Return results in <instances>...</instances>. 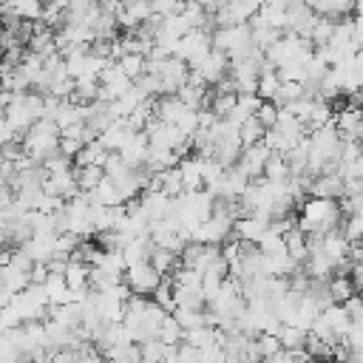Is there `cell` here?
Listing matches in <instances>:
<instances>
[{
  "label": "cell",
  "instance_id": "6da1fadb",
  "mask_svg": "<svg viewBox=\"0 0 363 363\" xmlns=\"http://www.w3.org/2000/svg\"><path fill=\"white\" fill-rule=\"evenodd\" d=\"M343 224V213L340 204L332 199H318L309 196L301 204V216H298V230L306 235H326L332 230H337Z\"/></svg>",
  "mask_w": 363,
  "mask_h": 363
},
{
  "label": "cell",
  "instance_id": "7a4b0ae2",
  "mask_svg": "<svg viewBox=\"0 0 363 363\" xmlns=\"http://www.w3.org/2000/svg\"><path fill=\"white\" fill-rule=\"evenodd\" d=\"M60 128H57V122L54 119H40V122H34V128L20 139V147H23V153L31 159V162H37V164H43V162H48L51 156H57L60 153Z\"/></svg>",
  "mask_w": 363,
  "mask_h": 363
},
{
  "label": "cell",
  "instance_id": "3957f363",
  "mask_svg": "<svg viewBox=\"0 0 363 363\" xmlns=\"http://www.w3.org/2000/svg\"><path fill=\"white\" fill-rule=\"evenodd\" d=\"M43 119V96L40 94H34V91H28V94H17V96H11L9 99V105H6V125L23 139L31 128H34V122H40Z\"/></svg>",
  "mask_w": 363,
  "mask_h": 363
},
{
  "label": "cell",
  "instance_id": "277c9868",
  "mask_svg": "<svg viewBox=\"0 0 363 363\" xmlns=\"http://www.w3.org/2000/svg\"><path fill=\"white\" fill-rule=\"evenodd\" d=\"M210 51H213V31H207V28H196V31H187V34L176 43L173 57L184 60L187 65H196V62L204 60Z\"/></svg>",
  "mask_w": 363,
  "mask_h": 363
},
{
  "label": "cell",
  "instance_id": "5b68a950",
  "mask_svg": "<svg viewBox=\"0 0 363 363\" xmlns=\"http://www.w3.org/2000/svg\"><path fill=\"white\" fill-rule=\"evenodd\" d=\"M125 286L130 289V295H136V298H153V292L162 286V281H164V275H159L156 269H153V264L147 261V264H136V267H128L125 269Z\"/></svg>",
  "mask_w": 363,
  "mask_h": 363
},
{
  "label": "cell",
  "instance_id": "8992f818",
  "mask_svg": "<svg viewBox=\"0 0 363 363\" xmlns=\"http://www.w3.org/2000/svg\"><path fill=\"white\" fill-rule=\"evenodd\" d=\"M233 235V221L224 216H210L207 221H201L193 233H190V244H204V247H221L227 244V238Z\"/></svg>",
  "mask_w": 363,
  "mask_h": 363
},
{
  "label": "cell",
  "instance_id": "52a82bcc",
  "mask_svg": "<svg viewBox=\"0 0 363 363\" xmlns=\"http://www.w3.org/2000/svg\"><path fill=\"white\" fill-rule=\"evenodd\" d=\"M190 71L204 82V85H221L230 74V57L221 51H210L204 60H199L196 65H190Z\"/></svg>",
  "mask_w": 363,
  "mask_h": 363
},
{
  "label": "cell",
  "instance_id": "ba28073f",
  "mask_svg": "<svg viewBox=\"0 0 363 363\" xmlns=\"http://www.w3.org/2000/svg\"><path fill=\"white\" fill-rule=\"evenodd\" d=\"M269 156H272V150H269L264 142H258V145H250V147H244V150H241V159H238V170H241V173H244L250 182H255V179H264V167H267Z\"/></svg>",
  "mask_w": 363,
  "mask_h": 363
},
{
  "label": "cell",
  "instance_id": "9c48e42d",
  "mask_svg": "<svg viewBox=\"0 0 363 363\" xmlns=\"http://www.w3.org/2000/svg\"><path fill=\"white\" fill-rule=\"evenodd\" d=\"M179 173H182L184 193L204 190V156H199V153L184 156V159L179 162Z\"/></svg>",
  "mask_w": 363,
  "mask_h": 363
},
{
  "label": "cell",
  "instance_id": "30bf717a",
  "mask_svg": "<svg viewBox=\"0 0 363 363\" xmlns=\"http://www.w3.org/2000/svg\"><path fill=\"white\" fill-rule=\"evenodd\" d=\"M133 136H136V133L130 130L128 119H116V122H111V125L99 133V145H102L108 153H119V150H122Z\"/></svg>",
  "mask_w": 363,
  "mask_h": 363
},
{
  "label": "cell",
  "instance_id": "8fae6325",
  "mask_svg": "<svg viewBox=\"0 0 363 363\" xmlns=\"http://www.w3.org/2000/svg\"><path fill=\"white\" fill-rule=\"evenodd\" d=\"M267 230H269V224L261 221V218H255V216L238 218V221L233 224V235H235L238 241H244V244H252V247L261 244V238L267 235Z\"/></svg>",
  "mask_w": 363,
  "mask_h": 363
},
{
  "label": "cell",
  "instance_id": "7c38bea8",
  "mask_svg": "<svg viewBox=\"0 0 363 363\" xmlns=\"http://www.w3.org/2000/svg\"><path fill=\"white\" fill-rule=\"evenodd\" d=\"M147 150H150L147 136H145V133H136V136H133V139L119 150V156H122V162H125L130 170H136V167H145Z\"/></svg>",
  "mask_w": 363,
  "mask_h": 363
},
{
  "label": "cell",
  "instance_id": "4fadbf2b",
  "mask_svg": "<svg viewBox=\"0 0 363 363\" xmlns=\"http://www.w3.org/2000/svg\"><path fill=\"white\" fill-rule=\"evenodd\" d=\"M309 193L318 196V199H332V201H337V199L343 196V179H340V173H320V176H315Z\"/></svg>",
  "mask_w": 363,
  "mask_h": 363
},
{
  "label": "cell",
  "instance_id": "5bb4252c",
  "mask_svg": "<svg viewBox=\"0 0 363 363\" xmlns=\"http://www.w3.org/2000/svg\"><path fill=\"white\" fill-rule=\"evenodd\" d=\"M320 320L329 326V332L337 337V340H343L346 337V332L352 329V320H349V312L340 306V303H332V306H326L323 312H320Z\"/></svg>",
  "mask_w": 363,
  "mask_h": 363
},
{
  "label": "cell",
  "instance_id": "9a60e30c",
  "mask_svg": "<svg viewBox=\"0 0 363 363\" xmlns=\"http://www.w3.org/2000/svg\"><path fill=\"white\" fill-rule=\"evenodd\" d=\"M281 91V77H278V68L264 62L261 65V77H258V99L261 102H272Z\"/></svg>",
  "mask_w": 363,
  "mask_h": 363
},
{
  "label": "cell",
  "instance_id": "2e32d148",
  "mask_svg": "<svg viewBox=\"0 0 363 363\" xmlns=\"http://www.w3.org/2000/svg\"><path fill=\"white\" fill-rule=\"evenodd\" d=\"M284 241H286V252H289V258H292L298 267H303V261H306V255H309L306 233H301V230L295 227V230H289V233L284 235Z\"/></svg>",
  "mask_w": 363,
  "mask_h": 363
},
{
  "label": "cell",
  "instance_id": "e0dca14e",
  "mask_svg": "<svg viewBox=\"0 0 363 363\" xmlns=\"http://www.w3.org/2000/svg\"><path fill=\"white\" fill-rule=\"evenodd\" d=\"M105 159H108V150L99 145V139H94L77 153V167H102Z\"/></svg>",
  "mask_w": 363,
  "mask_h": 363
},
{
  "label": "cell",
  "instance_id": "ac0fdd59",
  "mask_svg": "<svg viewBox=\"0 0 363 363\" xmlns=\"http://www.w3.org/2000/svg\"><path fill=\"white\" fill-rule=\"evenodd\" d=\"M91 199L96 201V204H102V207H125V199H122V193L116 190V184L105 176V182L91 193Z\"/></svg>",
  "mask_w": 363,
  "mask_h": 363
},
{
  "label": "cell",
  "instance_id": "d6986e66",
  "mask_svg": "<svg viewBox=\"0 0 363 363\" xmlns=\"http://www.w3.org/2000/svg\"><path fill=\"white\" fill-rule=\"evenodd\" d=\"M329 295H332V303H346L349 298H354L357 292H354V284H352V278L349 275H332L329 278Z\"/></svg>",
  "mask_w": 363,
  "mask_h": 363
},
{
  "label": "cell",
  "instance_id": "ffe728a7",
  "mask_svg": "<svg viewBox=\"0 0 363 363\" xmlns=\"http://www.w3.org/2000/svg\"><path fill=\"white\" fill-rule=\"evenodd\" d=\"M164 346H179V343H184V329L179 326V320L167 312L164 315V320H162V326H159V335H156Z\"/></svg>",
  "mask_w": 363,
  "mask_h": 363
},
{
  "label": "cell",
  "instance_id": "44dd1931",
  "mask_svg": "<svg viewBox=\"0 0 363 363\" xmlns=\"http://www.w3.org/2000/svg\"><path fill=\"white\" fill-rule=\"evenodd\" d=\"M306 337H309V332H303L298 326H281V332H278L281 349H286V352H301L306 346Z\"/></svg>",
  "mask_w": 363,
  "mask_h": 363
},
{
  "label": "cell",
  "instance_id": "7402d4cb",
  "mask_svg": "<svg viewBox=\"0 0 363 363\" xmlns=\"http://www.w3.org/2000/svg\"><path fill=\"white\" fill-rule=\"evenodd\" d=\"M264 179H267V182H289V179H292V173H289L286 156L272 153V156H269V162H267V167H264Z\"/></svg>",
  "mask_w": 363,
  "mask_h": 363
},
{
  "label": "cell",
  "instance_id": "603a6c76",
  "mask_svg": "<svg viewBox=\"0 0 363 363\" xmlns=\"http://www.w3.org/2000/svg\"><path fill=\"white\" fill-rule=\"evenodd\" d=\"M14 17H20V20H26V23H40V17H43V11H45V6H40V3H34V0H23V3H11V6H6Z\"/></svg>",
  "mask_w": 363,
  "mask_h": 363
},
{
  "label": "cell",
  "instance_id": "cb8c5ba5",
  "mask_svg": "<svg viewBox=\"0 0 363 363\" xmlns=\"http://www.w3.org/2000/svg\"><path fill=\"white\" fill-rule=\"evenodd\" d=\"M238 136H241V145L244 147H250V145H258V142H264V136H267V128L252 116V119H247L244 125H238Z\"/></svg>",
  "mask_w": 363,
  "mask_h": 363
},
{
  "label": "cell",
  "instance_id": "d4e9b609",
  "mask_svg": "<svg viewBox=\"0 0 363 363\" xmlns=\"http://www.w3.org/2000/svg\"><path fill=\"white\" fill-rule=\"evenodd\" d=\"M173 318L179 320V326H182L184 332H193V329H204V326H210V323H207V312H196V309H176V312H173Z\"/></svg>",
  "mask_w": 363,
  "mask_h": 363
},
{
  "label": "cell",
  "instance_id": "484cf974",
  "mask_svg": "<svg viewBox=\"0 0 363 363\" xmlns=\"http://www.w3.org/2000/svg\"><path fill=\"white\" fill-rule=\"evenodd\" d=\"M139 349H142V363H164L170 354V346H164L159 337L139 343Z\"/></svg>",
  "mask_w": 363,
  "mask_h": 363
},
{
  "label": "cell",
  "instance_id": "4316f807",
  "mask_svg": "<svg viewBox=\"0 0 363 363\" xmlns=\"http://www.w3.org/2000/svg\"><path fill=\"white\" fill-rule=\"evenodd\" d=\"M176 261H179V255L176 252H170V250H164V247H153V252H150V264H153V269L159 272V275H170V269L176 267Z\"/></svg>",
  "mask_w": 363,
  "mask_h": 363
},
{
  "label": "cell",
  "instance_id": "83f0119b",
  "mask_svg": "<svg viewBox=\"0 0 363 363\" xmlns=\"http://www.w3.org/2000/svg\"><path fill=\"white\" fill-rule=\"evenodd\" d=\"M153 303H159L164 312H176V298H173V284H170V278H164L162 286L153 292Z\"/></svg>",
  "mask_w": 363,
  "mask_h": 363
},
{
  "label": "cell",
  "instance_id": "f1b7e54d",
  "mask_svg": "<svg viewBox=\"0 0 363 363\" xmlns=\"http://www.w3.org/2000/svg\"><path fill=\"white\" fill-rule=\"evenodd\" d=\"M255 340H258V352H261V357H264V360H269L272 354H278V352H281V340H278L275 335H258Z\"/></svg>",
  "mask_w": 363,
  "mask_h": 363
},
{
  "label": "cell",
  "instance_id": "f546056e",
  "mask_svg": "<svg viewBox=\"0 0 363 363\" xmlns=\"http://www.w3.org/2000/svg\"><path fill=\"white\" fill-rule=\"evenodd\" d=\"M74 363H108L102 354H99V349H94L91 343H82L77 352H74Z\"/></svg>",
  "mask_w": 363,
  "mask_h": 363
},
{
  "label": "cell",
  "instance_id": "4dcf8cb0",
  "mask_svg": "<svg viewBox=\"0 0 363 363\" xmlns=\"http://www.w3.org/2000/svg\"><path fill=\"white\" fill-rule=\"evenodd\" d=\"M255 119H258L267 130H272V128H275V122H278V108H275L272 102H261V108H258Z\"/></svg>",
  "mask_w": 363,
  "mask_h": 363
},
{
  "label": "cell",
  "instance_id": "1f68e13d",
  "mask_svg": "<svg viewBox=\"0 0 363 363\" xmlns=\"http://www.w3.org/2000/svg\"><path fill=\"white\" fill-rule=\"evenodd\" d=\"M349 278H352V284H354V292L363 298V261H360V264H352V275H349Z\"/></svg>",
  "mask_w": 363,
  "mask_h": 363
},
{
  "label": "cell",
  "instance_id": "d6a6232c",
  "mask_svg": "<svg viewBox=\"0 0 363 363\" xmlns=\"http://www.w3.org/2000/svg\"><path fill=\"white\" fill-rule=\"evenodd\" d=\"M48 363H74V352H71V349H62V352H54Z\"/></svg>",
  "mask_w": 363,
  "mask_h": 363
},
{
  "label": "cell",
  "instance_id": "836d02e7",
  "mask_svg": "<svg viewBox=\"0 0 363 363\" xmlns=\"http://www.w3.org/2000/svg\"><path fill=\"white\" fill-rule=\"evenodd\" d=\"M258 363H267V360H258Z\"/></svg>",
  "mask_w": 363,
  "mask_h": 363
},
{
  "label": "cell",
  "instance_id": "e575fe53",
  "mask_svg": "<svg viewBox=\"0 0 363 363\" xmlns=\"http://www.w3.org/2000/svg\"><path fill=\"white\" fill-rule=\"evenodd\" d=\"M329 363H337V360H329Z\"/></svg>",
  "mask_w": 363,
  "mask_h": 363
}]
</instances>
